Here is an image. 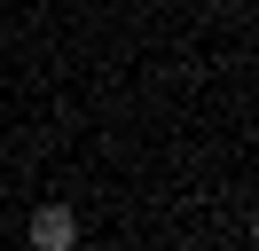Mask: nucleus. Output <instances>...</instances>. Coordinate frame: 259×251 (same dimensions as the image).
Segmentation results:
<instances>
[{
  "label": "nucleus",
  "mask_w": 259,
  "mask_h": 251,
  "mask_svg": "<svg viewBox=\"0 0 259 251\" xmlns=\"http://www.w3.org/2000/svg\"><path fill=\"white\" fill-rule=\"evenodd\" d=\"M32 243L39 251H71V243H79V220H71L63 204H39V212H32Z\"/></svg>",
  "instance_id": "obj_1"
}]
</instances>
